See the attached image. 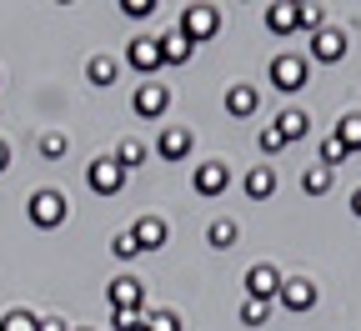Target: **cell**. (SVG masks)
<instances>
[{
    "mask_svg": "<svg viewBox=\"0 0 361 331\" xmlns=\"http://www.w3.org/2000/svg\"><path fill=\"white\" fill-rule=\"evenodd\" d=\"M30 221L40 226V231H56V226H66V216H71V201H66V191H56V186H45V191H35L30 196Z\"/></svg>",
    "mask_w": 361,
    "mask_h": 331,
    "instance_id": "1",
    "label": "cell"
},
{
    "mask_svg": "<svg viewBox=\"0 0 361 331\" xmlns=\"http://www.w3.org/2000/svg\"><path fill=\"white\" fill-rule=\"evenodd\" d=\"M306 80H311V61H306V56L281 51L276 61H271V85H276V90H286V96H291V90H301Z\"/></svg>",
    "mask_w": 361,
    "mask_h": 331,
    "instance_id": "2",
    "label": "cell"
},
{
    "mask_svg": "<svg viewBox=\"0 0 361 331\" xmlns=\"http://www.w3.org/2000/svg\"><path fill=\"white\" fill-rule=\"evenodd\" d=\"M85 186H90L96 196H116L121 186H126V171H121V161H116V156H96V161L85 166Z\"/></svg>",
    "mask_w": 361,
    "mask_h": 331,
    "instance_id": "3",
    "label": "cell"
},
{
    "mask_svg": "<svg viewBox=\"0 0 361 331\" xmlns=\"http://www.w3.org/2000/svg\"><path fill=\"white\" fill-rule=\"evenodd\" d=\"M176 25L186 30V40H191V45H201V40H211V35L221 30V11H216V6H186Z\"/></svg>",
    "mask_w": 361,
    "mask_h": 331,
    "instance_id": "4",
    "label": "cell"
},
{
    "mask_svg": "<svg viewBox=\"0 0 361 331\" xmlns=\"http://www.w3.org/2000/svg\"><path fill=\"white\" fill-rule=\"evenodd\" d=\"M126 66L130 71H141V76H156L166 61H161V40L156 35H135L130 45H126Z\"/></svg>",
    "mask_w": 361,
    "mask_h": 331,
    "instance_id": "5",
    "label": "cell"
},
{
    "mask_svg": "<svg viewBox=\"0 0 361 331\" xmlns=\"http://www.w3.org/2000/svg\"><path fill=\"white\" fill-rule=\"evenodd\" d=\"M276 291H281V271L271 266V261H256L246 271V296L251 301H276Z\"/></svg>",
    "mask_w": 361,
    "mask_h": 331,
    "instance_id": "6",
    "label": "cell"
},
{
    "mask_svg": "<svg viewBox=\"0 0 361 331\" xmlns=\"http://www.w3.org/2000/svg\"><path fill=\"white\" fill-rule=\"evenodd\" d=\"M166 106H171V90H166V85H156V80L135 85V96H130V111L141 116V121H156V116H166Z\"/></svg>",
    "mask_w": 361,
    "mask_h": 331,
    "instance_id": "7",
    "label": "cell"
},
{
    "mask_svg": "<svg viewBox=\"0 0 361 331\" xmlns=\"http://www.w3.org/2000/svg\"><path fill=\"white\" fill-rule=\"evenodd\" d=\"M346 56V30H336V25H322L311 35V61H322V66H336Z\"/></svg>",
    "mask_w": 361,
    "mask_h": 331,
    "instance_id": "8",
    "label": "cell"
},
{
    "mask_svg": "<svg viewBox=\"0 0 361 331\" xmlns=\"http://www.w3.org/2000/svg\"><path fill=\"white\" fill-rule=\"evenodd\" d=\"M276 301L286 306V311H311L316 306V281H306V276H291V281H281V291H276Z\"/></svg>",
    "mask_w": 361,
    "mask_h": 331,
    "instance_id": "9",
    "label": "cell"
},
{
    "mask_svg": "<svg viewBox=\"0 0 361 331\" xmlns=\"http://www.w3.org/2000/svg\"><path fill=\"white\" fill-rule=\"evenodd\" d=\"M111 306H116V311H146L141 276H116V281H111Z\"/></svg>",
    "mask_w": 361,
    "mask_h": 331,
    "instance_id": "10",
    "label": "cell"
},
{
    "mask_svg": "<svg viewBox=\"0 0 361 331\" xmlns=\"http://www.w3.org/2000/svg\"><path fill=\"white\" fill-rule=\"evenodd\" d=\"M156 40H161V61H166V66H186V61L196 56V45L186 40V30H180V25L166 30V35H156Z\"/></svg>",
    "mask_w": 361,
    "mask_h": 331,
    "instance_id": "11",
    "label": "cell"
},
{
    "mask_svg": "<svg viewBox=\"0 0 361 331\" xmlns=\"http://www.w3.org/2000/svg\"><path fill=\"white\" fill-rule=\"evenodd\" d=\"M191 146H196V136H191L186 126H166V131H161V146H156V151H161L166 161H186V156H191Z\"/></svg>",
    "mask_w": 361,
    "mask_h": 331,
    "instance_id": "12",
    "label": "cell"
},
{
    "mask_svg": "<svg viewBox=\"0 0 361 331\" xmlns=\"http://www.w3.org/2000/svg\"><path fill=\"white\" fill-rule=\"evenodd\" d=\"M226 186H231V171H226L221 161H206V166H196V196H221Z\"/></svg>",
    "mask_w": 361,
    "mask_h": 331,
    "instance_id": "13",
    "label": "cell"
},
{
    "mask_svg": "<svg viewBox=\"0 0 361 331\" xmlns=\"http://www.w3.org/2000/svg\"><path fill=\"white\" fill-rule=\"evenodd\" d=\"M130 236H135V246H141V251H161L166 246V221L161 216H141L130 226Z\"/></svg>",
    "mask_w": 361,
    "mask_h": 331,
    "instance_id": "14",
    "label": "cell"
},
{
    "mask_svg": "<svg viewBox=\"0 0 361 331\" xmlns=\"http://www.w3.org/2000/svg\"><path fill=\"white\" fill-rule=\"evenodd\" d=\"M266 30H271V35H291V30H301V6H291V0L271 6V11H266Z\"/></svg>",
    "mask_w": 361,
    "mask_h": 331,
    "instance_id": "15",
    "label": "cell"
},
{
    "mask_svg": "<svg viewBox=\"0 0 361 331\" xmlns=\"http://www.w3.org/2000/svg\"><path fill=\"white\" fill-rule=\"evenodd\" d=\"M256 106H261V90L256 85H231V90H226V111H231L236 121L256 116Z\"/></svg>",
    "mask_w": 361,
    "mask_h": 331,
    "instance_id": "16",
    "label": "cell"
},
{
    "mask_svg": "<svg viewBox=\"0 0 361 331\" xmlns=\"http://www.w3.org/2000/svg\"><path fill=\"white\" fill-rule=\"evenodd\" d=\"M146 156H151V146H146L141 136H126L121 146H116V161H121V171H126V176H130L135 166H146Z\"/></svg>",
    "mask_w": 361,
    "mask_h": 331,
    "instance_id": "17",
    "label": "cell"
},
{
    "mask_svg": "<svg viewBox=\"0 0 361 331\" xmlns=\"http://www.w3.org/2000/svg\"><path fill=\"white\" fill-rule=\"evenodd\" d=\"M271 191H276V166H251L246 171V196L251 201H266Z\"/></svg>",
    "mask_w": 361,
    "mask_h": 331,
    "instance_id": "18",
    "label": "cell"
},
{
    "mask_svg": "<svg viewBox=\"0 0 361 331\" xmlns=\"http://www.w3.org/2000/svg\"><path fill=\"white\" fill-rule=\"evenodd\" d=\"M306 131H311V116H306V111H281V116H276V136L286 140V146H291V140H301Z\"/></svg>",
    "mask_w": 361,
    "mask_h": 331,
    "instance_id": "19",
    "label": "cell"
},
{
    "mask_svg": "<svg viewBox=\"0 0 361 331\" xmlns=\"http://www.w3.org/2000/svg\"><path fill=\"white\" fill-rule=\"evenodd\" d=\"M331 136H336V140H341V146H346V151L356 156V151H361V111H351V116H341Z\"/></svg>",
    "mask_w": 361,
    "mask_h": 331,
    "instance_id": "20",
    "label": "cell"
},
{
    "mask_svg": "<svg viewBox=\"0 0 361 331\" xmlns=\"http://www.w3.org/2000/svg\"><path fill=\"white\" fill-rule=\"evenodd\" d=\"M331 181H336V171H326L322 161H316V166H306V176H301L306 196H326V191H331Z\"/></svg>",
    "mask_w": 361,
    "mask_h": 331,
    "instance_id": "21",
    "label": "cell"
},
{
    "mask_svg": "<svg viewBox=\"0 0 361 331\" xmlns=\"http://www.w3.org/2000/svg\"><path fill=\"white\" fill-rule=\"evenodd\" d=\"M116 71H121V66H116L111 56H90V61H85V76H90V85H111V80H116Z\"/></svg>",
    "mask_w": 361,
    "mask_h": 331,
    "instance_id": "22",
    "label": "cell"
},
{
    "mask_svg": "<svg viewBox=\"0 0 361 331\" xmlns=\"http://www.w3.org/2000/svg\"><path fill=\"white\" fill-rule=\"evenodd\" d=\"M206 241H211L216 251H226V246L236 241V221H231V216H216V221H211V231H206Z\"/></svg>",
    "mask_w": 361,
    "mask_h": 331,
    "instance_id": "23",
    "label": "cell"
},
{
    "mask_svg": "<svg viewBox=\"0 0 361 331\" xmlns=\"http://www.w3.org/2000/svg\"><path fill=\"white\" fill-rule=\"evenodd\" d=\"M66 151H71L66 131H45V136H40V156H45V161H61Z\"/></svg>",
    "mask_w": 361,
    "mask_h": 331,
    "instance_id": "24",
    "label": "cell"
},
{
    "mask_svg": "<svg viewBox=\"0 0 361 331\" xmlns=\"http://www.w3.org/2000/svg\"><path fill=\"white\" fill-rule=\"evenodd\" d=\"M346 161H351V151L341 146L336 136H326V140H322V166H326V171H336V166H346Z\"/></svg>",
    "mask_w": 361,
    "mask_h": 331,
    "instance_id": "25",
    "label": "cell"
},
{
    "mask_svg": "<svg viewBox=\"0 0 361 331\" xmlns=\"http://www.w3.org/2000/svg\"><path fill=\"white\" fill-rule=\"evenodd\" d=\"M0 331H40V316H30L25 306L20 311H6V316H0Z\"/></svg>",
    "mask_w": 361,
    "mask_h": 331,
    "instance_id": "26",
    "label": "cell"
},
{
    "mask_svg": "<svg viewBox=\"0 0 361 331\" xmlns=\"http://www.w3.org/2000/svg\"><path fill=\"white\" fill-rule=\"evenodd\" d=\"M241 321H246V326H266V321H271V301H251V296H246V301H241Z\"/></svg>",
    "mask_w": 361,
    "mask_h": 331,
    "instance_id": "27",
    "label": "cell"
},
{
    "mask_svg": "<svg viewBox=\"0 0 361 331\" xmlns=\"http://www.w3.org/2000/svg\"><path fill=\"white\" fill-rule=\"evenodd\" d=\"M256 146H261V156H276V151H286V140L276 136V126H261L256 131Z\"/></svg>",
    "mask_w": 361,
    "mask_h": 331,
    "instance_id": "28",
    "label": "cell"
},
{
    "mask_svg": "<svg viewBox=\"0 0 361 331\" xmlns=\"http://www.w3.org/2000/svg\"><path fill=\"white\" fill-rule=\"evenodd\" d=\"M146 316H151V311H116L111 331H146Z\"/></svg>",
    "mask_w": 361,
    "mask_h": 331,
    "instance_id": "29",
    "label": "cell"
},
{
    "mask_svg": "<svg viewBox=\"0 0 361 331\" xmlns=\"http://www.w3.org/2000/svg\"><path fill=\"white\" fill-rule=\"evenodd\" d=\"M146 331H180V316L176 311H151L146 316Z\"/></svg>",
    "mask_w": 361,
    "mask_h": 331,
    "instance_id": "30",
    "label": "cell"
},
{
    "mask_svg": "<svg viewBox=\"0 0 361 331\" xmlns=\"http://www.w3.org/2000/svg\"><path fill=\"white\" fill-rule=\"evenodd\" d=\"M322 25H326V6H301V30H311V35H316Z\"/></svg>",
    "mask_w": 361,
    "mask_h": 331,
    "instance_id": "31",
    "label": "cell"
},
{
    "mask_svg": "<svg viewBox=\"0 0 361 331\" xmlns=\"http://www.w3.org/2000/svg\"><path fill=\"white\" fill-rule=\"evenodd\" d=\"M111 251H116L121 261H130V256H141V246H135V236H130V231H121V236H116V241H111Z\"/></svg>",
    "mask_w": 361,
    "mask_h": 331,
    "instance_id": "32",
    "label": "cell"
},
{
    "mask_svg": "<svg viewBox=\"0 0 361 331\" xmlns=\"http://www.w3.org/2000/svg\"><path fill=\"white\" fill-rule=\"evenodd\" d=\"M121 11H126L130 20H146V16L156 11V0H121Z\"/></svg>",
    "mask_w": 361,
    "mask_h": 331,
    "instance_id": "33",
    "label": "cell"
},
{
    "mask_svg": "<svg viewBox=\"0 0 361 331\" xmlns=\"http://www.w3.org/2000/svg\"><path fill=\"white\" fill-rule=\"evenodd\" d=\"M40 331H71V326H66L61 316H40Z\"/></svg>",
    "mask_w": 361,
    "mask_h": 331,
    "instance_id": "34",
    "label": "cell"
},
{
    "mask_svg": "<svg viewBox=\"0 0 361 331\" xmlns=\"http://www.w3.org/2000/svg\"><path fill=\"white\" fill-rule=\"evenodd\" d=\"M11 166V146H6V140H0V171H6Z\"/></svg>",
    "mask_w": 361,
    "mask_h": 331,
    "instance_id": "35",
    "label": "cell"
},
{
    "mask_svg": "<svg viewBox=\"0 0 361 331\" xmlns=\"http://www.w3.org/2000/svg\"><path fill=\"white\" fill-rule=\"evenodd\" d=\"M351 216H361V191H351Z\"/></svg>",
    "mask_w": 361,
    "mask_h": 331,
    "instance_id": "36",
    "label": "cell"
}]
</instances>
